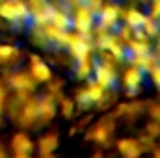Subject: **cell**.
Here are the masks:
<instances>
[{"label": "cell", "instance_id": "obj_1", "mask_svg": "<svg viewBox=\"0 0 160 158\" xmlns=\"http://www.w3.org/2000/svg\"><path fill=\"white\" fill-rule=\"evenodd\" d=\"M62 158H160V87L112 95L80 110Z\"/></svg>", "mask_w": 160, "mask_h": 158}]
</instances>
